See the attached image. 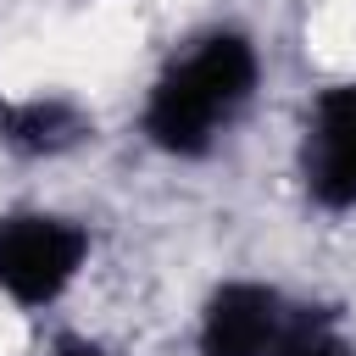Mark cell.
Masks as SVG:
<instances>
[{"instance_id": "cell-1", "label": "cell", "mask_w": 356, "mask_h": 356, "mask_svg": "<svg viewBox=\"0 0 356 356\" xmlns=\"http://www.w3.org/2000/svg\"><path fill=\"white\" fill-rule=\"evenodd\" d=\"M256 78H261L256 44L239 28L200 33L150 83V100H145V134H150V145L167 150V156H184V161L206 156L217 145V134L250 106Z\"/></svg>"}, {"instance_id": "cell-2", "label": "cell", "mask_w": 356, "mask_h": 356, "mask_svg": "<svg viewBox=\"0 0 356 356\" xmlns=\"http://www.w3.org/2000/svg\"><path fill=\"white\" fill-rule=\"evenodd\" d=\"M89 261V228L56 211H6L0 217V295L22 312H44Z\"/></svg>"}, {"instance_id": "cell-3", "label": "cell", "mask_w": 356, "mask_h": 356, "mask_svg": "<svg viewBox=\"0 0 356 356\" xmlns=\"http://www.w3.org/2000/svg\"><path fill=\"white\" fill-rule=\"evenodd\" d=\"M300 184L323 211L356 206V83H334L312 100L306 145H300Z\"/></svg>"}, {"instance_id": "cell-4", "label": "cell", "mask_w": 356, "mask_h": 356, "mask_svg": "<svg viewBox=\"0 0 356 356\" xmlns=\"http://www.w3.org/2000/svg\"><path fill=\"white\" fill-rule=\"evenodd\" d=\"M289 312L295 306H284L278 289L234 278L200 312V356H278Z\"/></svg>"}, {"instance_id": "cell-5", "label": "cell", "mask_w": 356, "mask_h": 356, "mask_svg": "<svg viewBox=\"0 0 356 356\" xmlns=\"http://www.w3.org/2000/svg\"><path fill=\"white\" fill-rule=\"evenodd\" d=\"M95 122L67 95H33V100H0V139L17 156H61L83 145Z\"/></svg>"}, {"instance_id": "cell-6", "label": "cell", "mask_w": 356, "mask_h": 356, "mask_svg": "<svg viewBox=\"0 0 356 356\" xmlns=\"http://www.w3.org/2000/svg\"><path fill=\"white\" fill-rule=\"evenodd\" d=\"M278 356H356V345L339 328V312L328 306H295L289 328L278 339Z\"/></svg>"}, {"instance_id": "cell-7", "label": "cell", "mask_w": 356, "mask_h": 356, "mask_svg": "<svg viewBox=\"0 0 356 356\" xmlns=\"http://www.w3.org/2000/svg\"><path fill=\"white\" fill-rule=\"evenodd\" d=\"M50 356H100V345H89V339H78V334H61V339L50 345Z\"/></svg>"}]
</instances>
